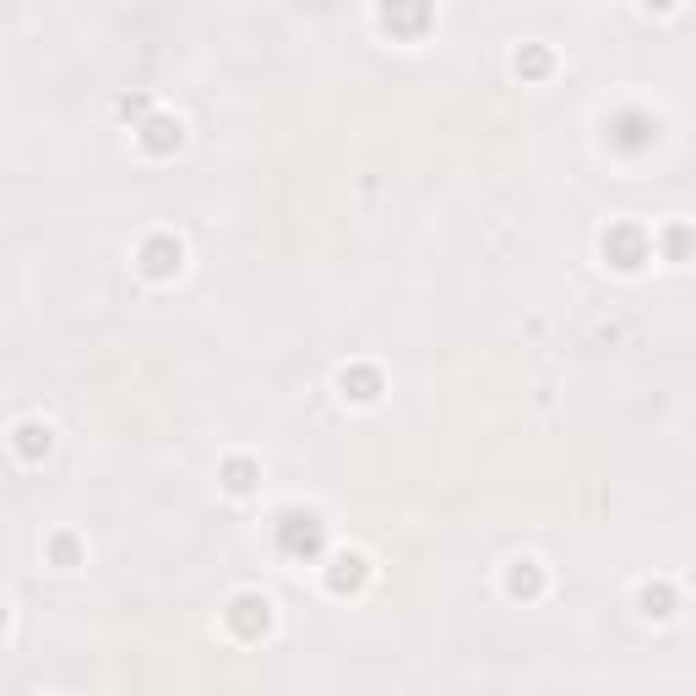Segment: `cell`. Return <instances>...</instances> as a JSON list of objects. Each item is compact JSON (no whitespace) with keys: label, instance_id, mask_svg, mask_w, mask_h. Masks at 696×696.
Instances as JSON below:
<instances>
[{"label":"cell","instance_id":"6da1fadb","mask_svg":"<svg viewBox=\"0 0 696 696\" xmlns=\"http://www.w3.org/2000/svg\"><path fill=\"white\" fill-rule=\"evenodd\" d=\"M272 539H278V555L310 561V555H321V544H327V522H321L316 512H283Z\"/></svg>","mask_w":696,"mask_h":696},{"label":"cell","instance_id":"7a4b0ae2","mask_svg":"<svg viewBox=\"0 0 696 696\" xmlns=\"http://www.w3.org/2000/svg\"><path fill=\"white\" fill-rule=\"evenodd\" d=\"M648 256H653V234L642 229V223L620 218V223H609V229H604V261H609V267L637 272Z\"/></svg>","mask_w":696,"mask_h":696},{"label":"cell","instance_id":"3957f363","mask_svg":"<svg viewBox=\"0 0 696 696\" xmlns=\"http://www.w3.org/2000/svg\"><path fill=\"white\" fill-rule=\"evenodd\" d=\"M223 626H229L240 642H256V637H267V626H272V604L261 599V593H234L229 609H223Z\"/></svg>","mask_w":696,"mask_h":696},{"label":"cell","instance_id":"277c9868","mask_svg":"<svg viewBox=\"0 0 696 696\" xmlns=\"http://www.w3.org/2000/svg\"><path fill=\"white\" fill-rule=\"evenodd\" d=\"M381 28L392 39H419L430 28V0H387L381 6Z\"/></svg>","mask_w":696,"mask_h":696},{"label":"cell","instance_id":"5b68a950","mask_svg":"<svg viewBox=\"0 0 696 696\" xmlns=\"http://www.w3.org/2000/svg\"><path fill=\"white\" fill-rule=\"evenodd\" d=\"M142 272L147 278H174V272H180V261H185V251H180V240H174V234H153V240H142Z\"/></svg>","mask_w":696,"mask_h":696},{"label":"cell","instance_id":"8992f818","mask_svg":"<svg viewBox=\"0 0 696 696\" xmlns=\"http://www.w3.org/2000/svg\"><path fill=\"white\" fill-rule=\"evenodd\" d=\"M365 582H370V561H365V555H354V550L332 555V566H327V588L338 593V599H343V593H359Z\"/></svg>","mask_w":696,"mask_h":696},{"label":"cell","instance_id":"52a82bcc","mask_svg":"<svg viewBox=\"0 0 696 696\" xmlns=\"http://www.w3.org/2000/svg\"><path fill=\"white\" fill-rule=\"evenodd\" d=\"M180 142H185V126H180L174 115H147V120H142V147H147L153 158H169Z\"/></svg>","mask_w":696,"mask_h":696},{"label":"cell","instance_id":"ba28073f","mask_svg":"<svg viewBox=\"0 0 696 696\" xmlns=\"http://www.w3.org/2000/svg\"><path fill=\"white\" fill-rule=\"evenodd\" d=\"M609 142L626 147V153H642V147L653 142V120H648V115H637V109H626V115L609 120Z\"/></svg>","mask_w":696,"mask_h":696},{"label":"cell","instance_id":"9c48e42d","mask_svg":"<svg viewBox=\"0 0 696 696\" xmlns=\"http://www.w3.org/2000/svg\"><path fill=\"white\" fill-rule=\"evenodd\" d=\"M338 387H343L348 403H376L381 397V370L376 365H343Z\"/></svg>","mask_w":696,"mask_h":696},{"label":"cell","instance_id":"30bf717a","mask_svg":"<svg viewBox=\"0 0 696 696\" xmlns=\"http://www.w3.org/2000/svg\"><path fill=\"white\" fill-rule=\"evenodd\" d=\"M506 593L522 599V604H533L544 593V571L533 566V561H512V566H506Z\"/></svg>","mask_w":696,"mask_h":696},{"label":"cell","instance_id":"8fae6325","mask_svg":"<svg viewBox=\"0 0 696 696\" xmlns=\"http://www.w3.org/2000/svg\"><path fill=\"white\" fill-rule=\"evenodd\" d=\"M218 479H223V490H229V495H251L256 479H261V468L251 463V457H229V463L218 468Z\"/></svg>","mask_w":696,"mask_h":696},{"label":"cell","instance_id":"7c38bea8","mask_svg":"<svg viewBox=\"0 0 696 696\" xmlns=\"http://www.w3.org/2000/svg\"><path fill=\"white\" fill-rule=\"evenodd\" d=\"M637 604H642V615H648V620H669L680 599H675V588H669V582H642Z\"/></svg>","mask_w":696,"mask_h":696},{"label":"cell","instance_id":"4fadbf2b","mask_svg":"<svg viewBox=\"0 0 696 696\" xmlns=\"http://www.w3.org/2000/svg\"><path fill=\"white\" fill-rule=\"evenodd\" d=\"M550 66H555V55L544 44H522L517 49V60H512V71L522 82H539V77H550Z\"/></svg>","mask_w":696,"mask_h":696},{"label":"cell","instance_id":"5bb4252c","mask_svg":"<svg viewBox=\"0 0 696 696\" xmlns=\"http://www.w3.org/2000/svg\"><path fill=\"white\" fill-rule=\"evenodd\" d=\"M49 452V425H17V457H44Z\"/></svg>","mask_w":696,"mask_h":696},{"label":"cell","instance_id":"9a60e30c","mask_svg":"<svg viewBox=\"0 0 696 696\" xmlns=\"http://www.w3.org/2000/svg\"><path fill=\"white\" fill-rule=\"evenodd\" d=\"M49 561H55V566H77L82 561V544L71 539V533H60V539H49Z\"/></svg>","mask_w":696,"mask_h":696},{"label":"cell","instance_id":"2e32d148","mask_svg":"<svg viewBox=\"0 0 696 696\" xmlns=\"http://www.w3.org/2000/svg\"><path fill=\"white\" fill-rule=\"evenodd\" d=\"M658 245H664V256H686L691 251V229H686V223H675V229H664V240H658Z\"/></svg>","mask_w":696,"mask_h":696},{"label":"cell","instance_id":"e0dca14e","mask_svg":"<svg viewBox=\"0 0 696 696\" xmlns=\"http://www.w3.org/2000/svg\"><path fill=\"white\" fill-rule=\"evenodd\" d=\"M120 115H147V98H120Z\"/></svg>","mask_w":696,"mask_h":696},{"label":"cell","instance_id":"ac0fdd59","mask_svg":"<svg viewBox=\"0 0 696 696\" xmlns=\"http://www.w3.org/2000/svg\"><path fill=\"white\" fill-rule=\"evenodd\" d=\"M648 11H675V0H642Z\"/></svg>","mask_w":696,"mask_h":696}]
</instances>
